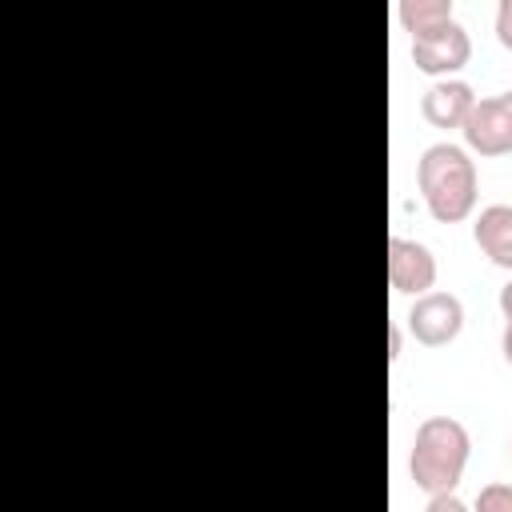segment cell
Masks as SVG:
<instances>
[{"instance_id":"obj_2","label":"cell","mask_w":512,"mask_h":512,"mask_svg":"<svg viewBox=\"0 0 512 512\" xmlns=\"http://www.w3.org/2000/svg\"><path fill=\"white\" fill-rule=\"evenodd\" d=\"M468 452H472V436H468V428L460 420H452V416H428L416 428L412 456H408L412 484L420 492H428V496L456 492V484L464 476V464H468Z\"/></svg>"},{"instance_id":"obj_6","label":"cell","mask_w":512,"mask_h":512,"mask_svg":"<svg viewBox=\"0 0 512 512\" xmlns=\"http://www.w3.org/2000/svg\"><path fill=\"white\" fill-rule=\"evenodd\" d=\"M472 56V40H468V28L460 20H452L448 28H440L436 36H424V40H412V64L428 76H444L464 68Z\"/></svg>"},{"instance_id":"obj_10","label":"cell","mask_w":512,"mask_h":512,"mask_svg":"<svg viewBox=\"0 0 512 512\" xmlns=\"http://www.w3.org/2000/svg\"><path fill=\"white\" fill-rule=\"evenodd\" d=\"M472 512H512V484H484L480 492H476V504H472Z\"/></svg>"},{"instance_id":"obj_9","label":"cell","mask_w":512,"mask_h":512,"mask_svg":"<svg viewBox=\"0 0 512 512\" xmlns=\"http://www.w3.org/2000/svg\"><path fill=\"white\" fill-rule=\"evenodd\" d=\"M400 24L412 32V40H424V36H436L440 28H448L456 16H452V0H400Z\"/></svg>"},{"instance_id":"obj_11","label":"cell","mask_w":512,"mask_h":512,"mask_svg":"<svg viewBox=\"0 0 512 512\" xmlns=\"http://www.w3.org/2000/svg\"><path fill=\"white\" fill-rule=\"evenodd\" d=\"M424 512H472L456 492H440V496H428Z\"/></svg>"},{"instance_id":"obj_7","label":"cell","mask_w":512,"mask_h":512,"mask_svg":"<svg viewBox=\"0 0 512 512\" xmlns=\"http://www.w3.org/2000/svg\"><path fill=\"white\" fill-rule=\"evenodd\" d=\"M476 96H472V84L468 80H436L428 84V92L420 96V112L432 128H464L468 112H472Z\"/></svg>"},{"instance_id":"obj_4","label":"cell","mask_w":512,"mask_h":512,"mask_svg":"<svg viewBox=\"0 0 512 512\" xmlns=\"http://www.w3.org/2000/svg\"><path fill=\"white\" fill-rule=\"evenodd\" d=\"M464 328V304L452 292H424L416 296L412 312H408V332L424 344V348H440L452 344Z\"/></svg>"},{"instance_id":"obj_3","label":"cell","mask_w":512,"mask_h":512,"mask_svg":"<svg viewBox=\"0 0 512 512\" xmlns=\"http://www.w3.org/2000/svg\"><path fill=\"white\" fill-rule=\"evenodd\" d=\"M460 132H464V144L480 156L512 152V92H496V96L476 100Z\"/></svg>"},{"instance_id":"obj_15","label":"cell","mask_w":512,"mask_h":512,"mask_svg":"<svg viewBox=\"0 0 512 512\" xmlns=\"http://www.w3.org/2000/svg\"><path fill=\"white\" fill-rule=\"evenodd\" d=\"M500 312H504V320H512V280L500 288Z\"/></svg>"},{"instance_id":"obj_13","label":"cell","mask_w":512,"mask_h":512,"mask_svg":"<svg viewBox=\"0 0 512 512\" xmlns=\"http://www.w3.org/2000/svg\"><path fill=\"white\" fill-rule=\"evenodd\" d=\"M388 336H392V340H388V360L396 364V360H400V348H404V336H400V328H396V324L388 328Z\"/></svg>"},{"instance_id":"obj_5","label":"cell","mask_w":512,"mask_h":512,"mask_svg":"<svg viewBox=\"0 0 512 512\" xmlns=\"http://www.w3.org/2000/svg\"><path fill=\"white\" fill-rule=\"evenodd\" d=\"M388 284L392 292L404 296H424L436 284V256L408 236H392L388 240Z\"/></svg>"},{"instance_id":"obj_12","label":"cell","mask_w":512,"mask_h":512,"mask_svg":"<svg viewBox=\"0 0 512 512\" xmlns=\"http://www.w3.org/2000/svg\"><path fill=\"white\" fill-rule=\"evenodd\" d=\"M496 36L504 48H512V0H500L496 8Z\"/></svg>"},{"instance_id":"obj_8","label":"cell","mask_w":512,"mask_h":512,"mask_svg":"<svg viewBox=\"0 0 512 512\" xmlns=\"http://www.w3.org/2000/svg\"><path fill=\"white\" fill-rule=\"evenodd\" d=\"M472 236H476L480 252L492 264L512 268V204H488V208H480Z\"/></svg>"},{"instance_id":"obj_14","label":"cell","mask_w":512,"mask_h":512,"mask_svg":"<svg viewBox=\"0 0 512 512\" xmlns=\"http://www.w3.org/2000/svg\"><path fill=\"white\" fill-rule=\"evenodd\" d=\"M500 352H504V360L512 364V320H504V332H500Z\"/></svg>"},{"instance_id":"obj_16","label":"cell","mask_w":512,"mask_h":512,"mask_svg":"<svg viewBox=\"0 0 512 512\" xmlns=\"http://www.w3.org/2000/svg\"><path fill=\"white\" fill-rule=\"evenodd\" d=\"M508 448H512V444H508Z\"/></svg>"},{"instance_id":"obj_1","label":"cell","mask_w":512,"mask_h":512,"mask_svg":"<svg viewBox=\"0 0 512 512\" xmlns=\"http://www.w3.org/2000/svg\"><path fill=\"white\" fill-rule=\"evenodd\" d=\"M416 184H420V196H424L432 220H440V224H460L476 208V192H480L476 164L452 140H436L420 152Z\"/></svg>"}]
</instances>
